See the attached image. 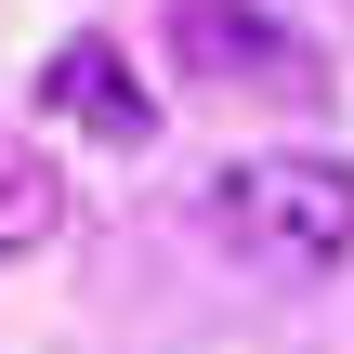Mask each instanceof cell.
Returning <instances> with one entry per match:
<instances>
[{
    "label": "cell",
    "instance_id": "obj_2",
    "mask_svg": "<svg viewBox=\"0 0 354 354\" xmlns=\"http://www.w3.org/2000/svg\"><path fill=\"white\" fill-rule=\"evenodd\" d=\"M171 66L210 92H328V66L302 53V26H276L263 0H171Z\"/></svg>",
    "mask_w": 354,
    "mask_h": 354
},
{
    "label": "cell",
    "instance_id": "obj_3",
    "mask_svg": "<svg viewBox=\"0 0 354 354\" xmlns=\"http://www.w3.org/2000/svg\"><path fill=\"white\" fill-rule=\"evenodd\" d=\"M39 105H53V118H79L92 145H145V131H158V92H145V66H131L118 39H92V26H79V39H53V66H39Z\"/></svg>",
    "mask_w": 354,
    "mask_h": 354
},
{
    "label": "cell",
    "instance_id": "obj_4",
    "mask_svg": "<svg viewBox=\"0 0 354 354\" xmlns=\"http://www.w3.org/2000/svg\"><path fill=\"white\" fill-rule=\"evenodd\" d=\"M66 210H79L66 171H53L26 131H0V263H39V250L66 236Z\"/></svg>",
    "mask_w": 354,
    "mask_h": 354
},
{
    "label": "cell",
    "instance_id": "obj_1",
    "mask_svg": "<svg viewBox=\"0 0 354 354\" xmlns=\"http://www.w3.org/2000/svg\"><path fill=\"white\" fill-rule=\"evenodd\" d=\"M210 223L263 276H342L354 263V158H315V145L236 158V171H210Z\"/></svg>",
    "mask_w": 354,
    "mask_h": 354
}]
</instances>
